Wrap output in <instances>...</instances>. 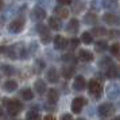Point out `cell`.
Masks as SVG:
<instances>
[{"instance_id":"obj_1","label":"cell","mask_w":120,"mask_h":120,"mask_svg":"<svg viewBox=\"0 0 120 120\" xmlns=\"http://www.w3.org/2000/svg\"><path fill=\"white\" fill-rule=\"evenodd\" d=\"M7 105V111H8V113L11 115V116H16L20 111L23 109V104L19 101V100H6L4 101Z\"/></svg>"},{"instance_id":"obj_2","label":"cell","mask_w":120,"mask_h":120,"mask_svg":"<svg viewBox=\"0 0 120 120\" xmlns=\"http://www.w3.org/2000/svg\"><path fill=\"white\" fill-rule=\"evenodd\" d=\"M24 26H26V20L23 18H16V19H14V20L10 22V24H8V31L12 34H18L24 28Z\"/></svg>"},{"instance_id":"obj_3","label":"cell","mask_w":120,"mask_h":120,"mask_svg":"<svg viewBox=\"0 0 120 120\" xmlns=\"http://www.w3.org/2000/svg\"><path fill=\"white\" fill-rule=\"evenodd\" d=\"M97 112L101 117H109V116H112L115 113V107L109 103H104L98 107Z\"/></svg>"},{"instance_id":"obj_4","label":"cell","mask_w":120,"mask_h":120,"mask_svg":"<svg viewBox=\"0 0 120 120\" xmlns=\"http://www.w3.org/2000/svg\"><path fill=\"white\" fill-rule=\"evenodd\" d=\"M37 28H38V31H39L42 43H45V45L50 43V41H51V34H50V31H49V27H46L45 24H38Z\"/></svg>"},{"instance_id":"obj_5","label":"cell","mask_w":120,"mask_h":120,"mask_svg":"<svg viewBox=\"0 0 120 120\" xmlns=\"http://www.w3.org/2000/svg\"><path fill=\"white\" fill-rule=\"evenodd\" d=\"M88 88H89V92L92 93L94 97H100V94L103 92V88H101V85L97 80H90L89 84H88Z\"/></svg>"},{"instance_id":"obj_6","label":"cell","mask_w":120,"mask_h":120,"mask_svg":"<svg viewBox=\"0 0 120 120\" xmlns=\"http://www.w3.org/2000/svg\"><path fill=\"white\" fill-rule=\"evenodd\" d=\"M85 104H86V100L84 97H76L71 101V111H73V113H80L82 111V107H85Z\"/></svg>"},{"instance_id":"obj_7","label":"cell","mask_w":120,"mask_h":120,"mask_svg":"<svg viewBox=\"0 0 120 120\" xmlns=\"http://www.w3.org/2000/svg\"><path fill=\"white\" fill-rule=\"evenodd\" d=\"M46 78H47V81L51 82V84L58 82L60 76H58V71H57V69H55V68H50L49 70H47V73H46Z\"/></svg>"},{"instance_id":"obj_8","label":"cell","mask_w":120,"mask_h":120,"mask_svg":"<svg viewBox=\"0 0 120 120\" xmlns=\"http://www.w3.org/2000/svg\"><path fill=\"white\" fill-rule=\"evenodd\" d=\"M68 46V41H66L62 35H57L54 37V47L57 50H64Z\"/></svg>"},{"instance_id":"obj_9","label":"cell","mask_w":120,"mask_h":120,"mask_svg":"<svg viewBox=\"0 0 120 120\" xmlns=\"http://www.w3.org/2000/svg\"><path fill=\"white\" fill-rule=\"evenodd\" d=\"M73 88L76 89V90H84L85 88H86V81H85V78L82 76H78L74 78V84H73Z\"/></svg>"},{"instance_id":"obj_10","label":"cell","mask_w":120,"mask_h":120,"mask_svg":"<svg viewBox=\"0 0 120 120\" xmlns=\"http://www.w3.org/2000/svg\"><path fill=\"white\" fill-rule=\"evenodd\" d=\"M31 16L35 19V20H43L45 18H46V11H45L43 8H41V7H35L31 12Z\"/></svg>"},{"instance_id":"obj_11","label":"cell","mask_w":120,"mask_h":120,"mask_svg":"<svg viewBox=\"0 0 120 120\" xmlns=\"http://www.w3.org/2000/svg\"><path fill=\"white\" fill-rule=\"evenodd\" d=\"M74 73H76V69H74L73 65H65L62 68V76H64V78H66V80L71 78Z\"/></svg>"},{"instance_id":"obj_12","label":"cell","mask_w":120,"mask_h":120,"mask_svg":"<svg viewBox=\"0 0 120 120\" xmlns=\"http://www.w3.org/2000/svg\"><path fill=\"white\" fill-rule=\"evenodd\" d=\"M3 89H4L6 92H8V93L15 92V90L18 89V82H16V81H14V80H8V81L4 82V85H3Z\"/></svg>"},{"instance_id":"obj_13","label":"cell","mask_w":120,"mask_h":120,"mask_svg":"<svg viewBox=\"0 0 120 120\" xmlns=\"http://www.w3.org/2000/svg\"><path fill=\"white\" fill-rule=\"evenodd\" d=\"M78 28H80V23H78V20H77V19H71L70 22L68 23L66 30H68V33H70V34H76L77 31H78Z\"/></svg>"},{"instance_id":"obj_14","label":"cell","mask_w":120,"mask_h":120,"mask_svg":"<svg viewBox=\"0 0 120 120\" xmlns=\"http://www.w3.org/2000/svg\"><path fill=\"white\" fill-rule=\"evenodd\" d=\"M55 15L60 18V19H66V18L69 16V11H68V8H65V7H62V6H57L55 7Z\"/></svg>"},{"instance_id":"obj_15","label":"cell","mask_w":120,"mask_h":120,"mask_svg":"<svg viewBox=\"0 0 120 120\" xmlns=\"http://www.w3.org/2000/svg\"><path fill=\"white\" fill-rule=\"evenodd\" d=\"M78 58L81 61H84V62H90V61H93V54L90 51H88V50H80Z\"/></svg>"},{"instance_id":"obj_16","label":"cell","mask_w":120,"mask_h":120,"mask_svg":"<svg viewBox=\"0 0 120 120\" xmlns=\"http://www.w3.org/2000/svg\"><path fill=\"white\" fill-rule=\"evenodd\" d=\"M34 88H35V92L38 94H43L46 92V82L43 80H37L34 84Z\"/></svg>"},{"instance_id":"obj_17","label":"cell","mask_w":120,"mask_h":120,"mask_svg":"<svg viewBox=\"0 0 120 120\" xmlns=\"http://www.w3.org/2000/svg\"><path fill=\"white\" fill-rule=\"evenodd\" d=\"M47 101L50 104H55L58 101V92H57V89H49L47 90Z\"/></svg>"},{"instance_id":"obj_18","label":"cell","mask_w":120,"mask_h":120,"mask_svg":"<svg viewBox=\"0 0 120 120\" xmlns=\"http://www.w3.org/2000/svg\"><path fill=\"white\" fill-rule=\"evenodd\" d=\"M103 20L107 23V24H117V20H119V19H117V16L113 15V14H105L103 16Z\"/></svg>"},{"instance_id":"obj_19","label":"cell","mask_w":120,"mask_h":120,"mask_svg":"<svg viewBox=\"0 0 120 120\" xmlns=\"http://www.w3.org/2000/svg\"><path fill=\"white\" fill-rule=\"evenodd\" d=\"M49 27L55 30V31H58L61 28V20H58L57 18H49Z\"/></svg>"},{"instance_id":"obj_20","label":"cell","mask_w":120,"mask_h":120,"mask_svg":"<svg viewBox=\"0 0 120 120\" xmlns=\"http://www.w3.org/2000/svg\"><path fill=\"white\" fill-rule=\"evenodd\" d=\"M20 96H22L23 100H33L34 98V92L31 90V89L26 88V89H22V90H20Z\"/></svg>"},{"instance_id":"obj_21","label":"cell","mask_w":120,"mask_h":120,"mask_svg":"<svg viewBox=\"0 0 120 120\" xmlns=\"http://www.w3.org/2000/svg\"><path fill=\"white\" fill-rule=\"evenodd\" d=\"M26 117H27L26 120H42V117H41V115H39V112L37 111V109H31V111H28Z\"/></svg>"},{"instance_id":"obj_22","label":"cell","mask_w":120,"mask_h":120,"mask_svg":"<svg viewBox=\"0 0 120 120\" xmlns=\"http://www.w3.org/2000/svg\"><path fill=\"white\" fill-rule=\"evenodd\" d=\"M84 20H85V23H88V24H94V23L98 20V18H97V15H96V14L89 12V14H86V15H85Z\"/></svg>"},{"instance_id":"obj_23","label":"cell","mask_w":120,"mask_h":120,"mask_svg":"<svg viewBox=\"0 0 120 120\" xmlns=\"http://www.w3.org/2000/svg\"><path fill=\"white\" fill-rule=\"evenodd\" d=\"M81 42H82V43H85V45H90L93 42L92 34H90V33H84L81 35Z\"/></svg>"},{"instance_id":"obj_24","label":"cell","mask_w":120,"mask_h":120,"mask_svg":"<svg viewBox=\"0 0 120 120\" xmlns=\"http://www.w3.org/2000/svg\"><path fill=\"white\" fill-rule=\"evenodd\" d=\"M90 34H92V37L93 35H96V37H103V35L107 34V30H105L104 27H94Z\"/></svg>"},{"instance_id":"obj_25","label":"cell","mask_w":120,"mask_h":120,"mask_svg":"<svg viewBox=\"0 0 120 120\" xmlns=\"http://www.w3.org/2000/svg\"><path fill=\"white\" fill-rule=\"evenodd\" d=\"M1 71H3V74H6V76H12V74L15 73V69L10 65H3L1 66Z\"/></svg>"},{"instance_id":"obj_26","label":"cell","mask_w":120,"mask_h":120,"mask_svg":"<svg viewBox=\"0 0 120 120\" xmlns=\"http://www.w3.org/2000/svg\"><path fill=\"white\" fill-rule=\"evenodd\" d=\"M107 47H108V46H107V42H105V41H98L97 43L94 45L96 51H100V53H101V51H105Z\"/></svg>"},{"instance_id":"obj_27","label":"cell","mask_w":120,"mask_h":120,"mask_svg":"<svg viewBox=\"0 0 120 120\" xmlns=\"http://www.w3.org/2000/svg\"><path fill=\"white\" fill-rule=\"evenodd\" d=\"M117 74H119V71H117V68H116V66L112 65L111 68H108V69H107V76H108L109 78H115Z\"/></svg>"},{"instance_id":"obj_28","label":"cell","mask_w":120,"mask_h":120,"mask_svg":"<svg viewBox=\"0 0 120 120\" xmlns=\"http://www.w3.org/2000/svg\"><path fill=\"white\" fill-rule=\"evenodd\" d=\"M43 68H45V62L42 60H37L35 61V71H37V73H39Z\"/></svg>"},{"instance_id":"obj_29","label":"cell","mask_w":120,"mask_h":120,"mask_svg":"<svg viewBox=\"0 0 120 120\" xmlns=\"http://www.w3.org/2000/svg\"><path fill=\"white\" fill-rule=\"evenodd\" d=\"M64 61L68 62V65H70V64H74L76 62V57L73 54H68V55H64Z\"/></svg>"},{"instance_id":"obj_30","label":"cell","mask_w":120,"mask_h":120,"mask_svg":"<svg viewBox=\"0 0 120 120\" xmlns=\"http://www.w3.org/2000/svg\"><path fill=\"white\" fill-rule=\"evenodd\" d=\"M120 51V45L119 43H113L112 46H111V53L113 55H117Z\"/></svg>"},{"instance_id":"obj_31","label":"cell","mask_w":120,"mask_h":120,"mask_svg":"<svg viewBox=\"0 0 120 120\" xmlns=\"http://www.w3.org/2000/svg\"><path fill=\"white\" fill-rule=\"evenodd\" d=\"M78 45H80V41H78L77 38H73V39L70 41V47H71L73 50L77 49V47H78Z\"/></svg>"},{"instance_id":"obj_32","label":"cell","mask_w":120,"mask_h":120,"mask_svg":"<svg viewBox=\"0 0 120 120\" xmlns=\"http://www.w3.org/2000/svg\"><path fill=\"white\" fill-rule=\"evenodd\" d=\"M74 6H76V10H74V12H80L84 8V3H74Z\"/></svg>"},{"instance_id":"obj_33","label":"cell","mask_w":120,"mask_h":120,"mask_svg":"<svg viewBox=\"0 0 120 120\" xmlns=\"http://www.w3.org/2000/svg\"><path fill=\"white\" fill-rule=\"evenodd\" d=\"M70 4H71V1H69V0H68V1H66V0L65 1H64V0H60V1H58V6H62V7L64 6H70Z\"/></svg>"},{"instance_id":"obj_34","label":"cell","mask_w":120,"mask_h":120,"mask_svg":"<svg viewBox=\"0 0 120 120\" xmlns=\"http://www.w3.org/2000/svg\"><path fill=\"white\" fill-rule=\"evenodd\" d=\"M61 120H73V117H71V115L65 113V115H62V116H61Z\"/></svg>"},{"instance_id":"obj_35","label":"cell","mask_w":120,"mask_h":120,"mask_svg":"<svg viewBox=\"0 0 120 120\" xmlns=\"http://www.w3.org/2000/svg\"><path fill=\"white\" fill-rule=\"evenodd\" d=\"M104 6H107V7H109V6H116V3H115V1H104Z\"/></svg>"},{"instance_id":"obj_36","label":"cell","mask_w":120,"mask_h":120,"mask_svg":"<svg viewBox=\"0 0 120 120\" xmlns=\"http://www.w3.org/2000/svg\"><path fill=\"white\" fill-rule=\"evenodd\" d=\"M43 120H55V117H53L51 115H47L46 117H43Z\"/></svg>"},{"instance_id":"obj_37","label":"cell","mask_w":120,"mask_h":120,"mask_svg":"<svg viewBox=\"0 0 120 120\" xmlns=\"http://www.w3.org/2000/svg\"><path fill=\"white\" fill-rule=\"evenodd\" d=\"M3 113H4V112H3V108L0 107V117H3Z\"/></svg>"},{"instance_id":"obj_38","label":"cell","mask_w":120,"mask_h":120,"mask_svg":"<svg viewBox=\"0 0 120 120\" xmlns=\"http://www.w3.org/2000/svg\"><path fill=\"white\" fill-rule=\"evenodd\" d=\"M3 6H4V3H3V1H0V11L3 10Z\"/></svg>"},{"instance_id":"obj_39","label":"cell","mask_w":120,"mask_h":120,"mask_svg":"<svg viewBox=\"0 0 120 120\" xmlns=\"http://www.w3.org/2000/svg\"><path fill=\"white\" fill-rule=\"evenodd\" d=\"M112 120H120V116H116L115 119H112Z\"/></svg>"},{"instance_id":"obj_40","label":"cell","mask_w":120,"mask_h":120,"mask_svg":"<svg viewBox=\"0 0 120 120\" xmlns=\"http://www.w3.org/2000/svg\"><path fill=\"white\" fill-rule=\"evenodd\" d=\"M1 26H3V22H1V20H0V30H1Z\"/></svg>"},{"instance_id":"obj_41","label":"cell","mask_w":120,"mask_h":120,"mask_svg":"<svg viewBox=\"0 0 120 120\" xmlns=\"http://www.w3.org/2000/svg\"><path fill=\"white\" fill-rule=\"evenodd\" d=\"M3 50H4V47H1V46H0V53H1V51H3Z\"/></svg>"},{"instance_id":"obj_42","label":"cell","mask_w":120,"mask_h":120,"mask_svg":"<svg viewBox=\"0 0 120 120\" xmlns=\"http://www.w3.org/2000/svg\"><path fill=\"white\" fill-rule=\"evenodd\" d=\"M77 120H84V119H77Z\"/></svg>"},{"instance_id":"obj_43","label":"cell","mask_w":120,"mask_h":120,"mask_svg":"<svg viewBox=\"0 0 120 120\" xmlns=\"http://www.w3.org/2000/svg\"><path fill=\"white\" fill-rule=\"evenodd\" d=\"M0 77H1V76H0Z\"/></svg>"}]
</instances>
